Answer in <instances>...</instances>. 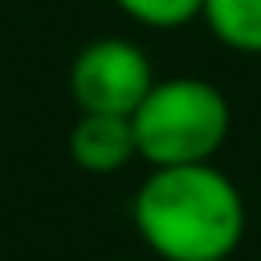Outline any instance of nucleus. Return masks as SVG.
Masks as SVG:
<instances>
[{
	"label": "nucleus",
	"instance_id": "obj_4",
	"mask_svg": "<svg viewBox=\"0 0 261 261\" xmlns=\"http://www.w3.org/2000/svg\"><path fill=\"white\" fill-rule=\"evenodd\" d=\"M139 155L126 114H82L69 130V159L90 175H110Z\"/></svg>",
	"mask_w": 261,
	"mask_h": 261
},
{
	"label": "nucleus",
	"instance_id": "obj_1",
	"mask_svg": "<svg viewBox=\"0 0 261 261\" xmlns=\"http://www.w3.org/2000/svg\"><path fill=\"white\" fill-rule=\"evenodd\" d=\"M130 216L163 261H224L245 237V200L212 163L155 167L139 184Z\"/></svg>",
	"mask_w": 261,
	"mask_h": 261
},
{
	"label": "nucleus",
	"instance_id": "obj_6",
	"mask_svg": "<svg viewBox=\"0 0 261 261\" xmlns=\"http://www.w3.org/2000/svg\"><path fill=\"white\" fill-rule=\"evenodd\" d=\"M114 4L147 29H184L204 12V0H114Z\"/></svg>",
	"mask_w": 261,
	"mask_h": 261
},
{
	"label": "nucleus",
	"instance_id": "obj_7",
	"mask_svg": "<svg viewBox=\"0 0 261 261\" xmlns=\"http://www.w3.org/2000/svg\"><path fill=\"white\" fill-rule=\"evenodd\" d=\"M118 261H126V257H118Z\"/></svg>",
	"mask_w": 261,
	"mask_h": 261
},
{
	"label": "nucleus",
	"instance_id": "obj_3",
	"mask_svg": "<svg viewBox=\"0 0 261 261\" xmlns=\"http://www.w3.org/2000/svg\"><path fill=\"white\" fill-rule=\"evenodd\" d=\"M155 86V69L135 41L98 37L77 49L69 65V94L82 114H135L147 90Z\"/></svg>",
	"mask_w": 261,
	"mask_h": 261
},
{
	"label": "nucleus",
	"instance_id": "obj_2",
	"mask_svg": "<svg viewBox=\"0 0 261 261\" xmlns=\"http://www.w3.org/2000/svg\"><path fill=\"white\" fill-rule=\"evenodd\" d=\"M135 147L151 167L212 163L224 147L232 110L228 98L204 77H163L130 114Z\"/></svg>",
	"mask_w": 261,
	"mask_h": 261
},
{
	"label": "nucleus",
	"instance_id": "obj_5",
	"mask_svg": "<svg viewBox=\"0 0 261 261\" xmlns=\"http://www.w3.org/2000/svg\"><path fill=\"white\" fill-rule=\"evenodd\" d=\"M200 16L220 45L261 57V0H204Z\"/></svg>",
	"mask_w": 261,
	"mask_h": 261
}]
</instances>
